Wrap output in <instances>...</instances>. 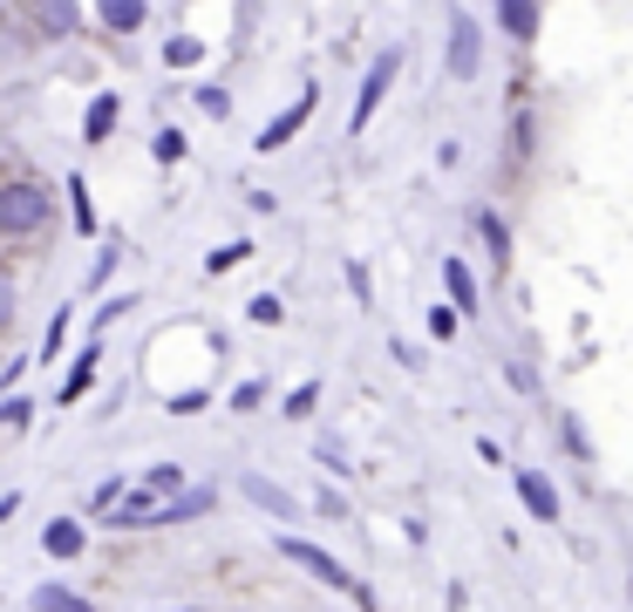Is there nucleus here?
Masks as SVG:
<instances>
[{"label": "nucleus", "instance_id": "37", "mask_svg": "<svg viewBox=\"0 0 633 612\" xmlns=\"http://www.w3.org/2000/svg\"><path fill=\"white\" fill-rule=\"evenodd\" d=\"M14 511H21V497H14V490H8V497H0V524H8Z\"/></svg>", "mask_w": 633, "mask_h": 612}, {"label": "nucleus", "instance_id": "8", "mask_svg": "<svg viewBox=\"0 0 633 612\" xmlns=\"http://www.w3.org/2000/svg\"><path fill=\"white\" fill-rule=\"evenodd\" d=\"M443 293H450V313H457V320H478L484 293H478V279H470L463 259H443Z\"/></svg>", "mask_w": 633, "mask_h": 612}, {"label": "nucleus", "instance_id": "6", "mask_svg": "<svg viewBox=\"0 0 633 612\" xmlns=\"http://www.w3.org/2000/svg\"><path fill=\"white\" fill-rule=\"evenodd\" d=\"M313 103H321V89H313V82H307V89H300V103H293L287 116H272L266 130H259V157H272V150H280V143H293V137L307 130V116H313Z\"/></svg>", "mask_w": 633, "mask_h": 612}, {"label": "nucleus", "instance_id": "1", "mask_svg": "<svg viewBox=\"0 0 633 612\" xmlns=\"http://www.w3.org/2000/svg\"><path fill=\"white\" fill-rule=\"evenodd\" d=\"M49 225H55V191L42 178H28V171L0 178V238L28 245V238H49Z\"/></svg>", "mask_w": 633, "mask_h": 612}, {"label": "nucleus", "instance_id": "32", "mask_svg": "<svg viewBox=\"0 0 633 612\" xmlns=\"http://www.w3.org/2000/svg\"><path fill=\"white\" fill-rule=\"evenodd\" d=\"M259 401H266V382H239V388H232V408H239V416L259 408Z\"/></svg>", "mask_w": 633, "mask_h": 612}, {"label": "nucleus", "instance_id": "25", "mask_svg": "<svg viewBox=\"0 0 633 612\" xmlns=\"http://www.w3.org/2000/svg\"><path fill=\"white\" fill-rule=\"evenodd\" d=\"M124 497H130V476H109V483H96V497H89V504H96V511L109 517V511L124 504Z\"/></svg>", "mask_w": 633, "mask_h": 612}, {"label": "nucleus", "instance_id": "33", "mask_svg": "<svg viewBox=\"0 0 633 612\" xmlns=\"http://www.w3.org/2000/svg\"><path fill=\"white\" fill-rule=\"evenodd\" d=\"M504 382H511V388H518V395H538V375H532V367H525V361H511V367H504Z\"/></svg>", "mask_w": 633, "mask_h": 612}, {"label": "nucleus", "instance_id": "31", "mask_svg": "<svg viewBox=\"0 0 633 612\" xmlns=\"http://www.w3.org/2000/svg\"><path fill=\"white\" fill-rule=\"evenodd\" d=\"M559 429H566V457H579V463H586V457H592V442H586V429H579V416H566Z\"/></svg>", "mask_w": 633, "mask_h": 612}, {"label": "nucleus", "instance_id": "12", "mask_svg": "<svg viewBox=\"0 0 633 612\" xmlns=\"http://www.w3.org/2000/svg\"><path fill=\"white\" fill-rule=\"evenodd\" d=\"M116 122H124V103H116L109 89H103V96H89V109H83V137H89V143H103Z\"/></svg>", "mask_w": 633, "mask_h": 612}, {"label": "nucleus", "instance_id": "34", "mask_svg": "<svg viewBox=\"0 0 633 612\" xmlns=\"http://www.w3.org/2000/svg\"><path fill=\"white\" fill-rule=\"evenodd\" d=\"M205 408V388H184V395H171V416H197Z\"/></svg>", "mask_w": 633, "mask_h": 612}, {"label": "nucleus", "instance_id": "16", "mask_svg": "<svg viewBox=\"0 0 633 612\" xmlns=\"http://www.w3.org/2000/svg\"><path fill=\"white\" fill-rule=\"evenodd\" d=\"M34 612H96L83 592H68V586H42L34 592Z\"/></svg>", "mask_w": 633, "mask_h": 612}, {"label": "nucleus", "instance_id": "14", "mask_svg": "<svg viewBox=\"0 0 633 612\" xmlns=\"http://www.w3.org/2000/svg\"><path fill=\"white\" fill-rule=\"evenodd\" d=\"M68 225L83 232V238H96L103 225H96V204H89V184H83V171H68Z\"/></svg>", "mask_w": 633, "mask_h": 612}, {"label": "nucleus", "instance_id": "4", "mask_svg": "<svg viewBox=\"0 0 633 612\" xmlns=\"http://www.w3.org/2000/svg\"><path fill=\"white\" fill-rule=\"evenodd\" d=\"M443 68H450V82H470L484 68V41H478V21H470L463 8L450 14V55H443Z\"/></svg>", "mask_w": 633, "mask_h": 612}, {"label": "nucleus", "instance_id": "18", "mask_svg": "<svg viewBox=\"0 0 633 612\" xmlns=\"http://www.w3.org/2000/svg\"><path fill=\"white\" fill-rule=\"evenodd\" d=\"M28 21L42 28V34H68L75 21H83V8H28Z\"/></svg>", "mask_w": 633, "mask_h": 612}, {"label": "nucleus", "instance_id": "21", "mask_svg": "<svg viewBox=\"0 0 633 612\" xmlns=\"http://www.w3.org/2000/svg\"><path fill=\"white\" fill-rule=\"evenodd\" d=\"M532 143H538L532 109H518V116H511V163H525V157H532Z\"/></svg>", "mask_w": 633, "mask_h": 612}, {"label": "nucleus", "instance_id": "29", "mask_svg": "<svg viewBox=\"0 0 633 612\" xmlns=\"http://www.w3.org/2000/svg\"><path fill=\"white\" fill-rule=\"evenodd\" d=\"M457 326H463V320L450 313V300H443V307H429V334H437V341H457Z\"/></svg>", "mask_w": 633, "mask_h": 612}, {"label": "nucleus", "instance_id": "22", "mask_svg": "<svg viewBox=\"0 0 633 612\" xmlns=\"http://www.w3.org/2000/svg\"><path fill=\"white\" fill-rule=\"evenodd\" d=\"M313 408H321V382H300V388L287 395V422H307Z\"/></svg>", "mask_w": 633, "mask_h": 612}, {"label": "nucleus", "instance_id": "7", "mask_svg": "<svg viewBox=\"0 0 633 612\" xmlns=\"http://www.w3.org/2000/svg\"><path fill=\"white\" fill-rule=\"evenodd\" d=\"M96 375H103V341H89L83 354H75V361H68V375H62V388H55V401H62V408H75V401H83V395L96 388Z\"/></svg>", "mask_w": 633, "mask_h": 612}, {"label": "nucleus", "instance_id": "27", "mask_svg": "<svg viewBox=\"0 0 633 612\" xmlns=\"http://www.w3.org/2000/svg\"><path fill=\"white\" fill-rule=\"evenodd\" d=\"M62 347H68V307L49 320V334H42V361H62Z\"/></svg>", "mask_w": 633, "mask_h": 612}, {"label": "nucleus", "instance_id": "9", "mask_svg": "<svg viewBox=\"0 0 633 612\" xmlns=\"http://www.w3.org/2000/svg\"><path fill=\"white\" fill-rule=\"evenodd\" d=\"M239 490H246L259 511H272V517H300V497H293V490H280L272 476H239Z\"/></svg>", "mask_w": 633, "mask_h": 612}, {"label": "nucleus", "instance_id": "2", "mask_svg": "<svg viewBox=\"0 0 633 612\" xmlns=\"http://www.w3.org/2000/svg\"><path fill=\"white\" fill-rule=\"evenodd\" d=\"M272 545H280V558H287V565H300L307 579H321L328 592H347V599L362 605V612H375V592H368L362 579H354V571H347V565L334 558V551H321L313 538H272Z\"/></svg>", "mask_w": 633, "mask_h": 612}, {"label": "nucleus", "instance_id": "24", "mask_svg": "<svg viewBox=\"0 0 633 612\" xmlns=\"http://www.w3.org/2000/svg\"><path fill=\"white\" fill-rule=\"evenodd\" d=\"M246 320H253V326H280V320H287V307H280V293H259V300L246 307Z\"/></svg>", "mask_w": 633, "mask_h": 612}, {"label": "nucleus", "instance_id": "5", "mask_svg": "<svg viewBox=\"0 0 633 612\" xmlns=\"http://www.w3.org/2000/svg\"><path fill=\"white\" fill-rule=\"evenodd\" d=\"M511 490H518V504H525L538 524H559V517H566V504H559V490H551L545 470H518V476H511Z\"/></svg>", "mask_w": 633, "mask_h": 612}, {"label": "nucleus", "instance_id": "17", "mask_svg": "<svg viewBox=\"0 0 633 612\" xmlns=\"http://www.w3.org/2000/svg\"><path fill=\"white\" fill-rule=\"evenodd\" d=\"M197 62H205V41L197 34H171L164 41V68H197Z\"/></svg>", "mask_w": 633, "mask_h": 612}, {"label": "nucleus", "instance_id": "26", "mask_svg": "<svg viewBox=\"0 0 633 612\" xmlns=\"http://www.w3.org/2000/svg\"><path fill=\"white\" fill-rule=\"evenodd\" d=\"M34 422V401L28 395H8V401H0V429H28Z\"/></svg>", "mask_w": 633, "mask_h": 612}, {"label": "nucleus", "instance_id": "11", "mask_svg": "<svg viewBox=\"0 0 633 612\" xmlns=\"http://www.w3.org/2000/svg\"><path fill=\"white\" fill-rule=\"evenodd\" d=\"M478 238H484V253H491V272H511V225L497 212H478Z\"/></svg>", "mask_w": 633, "mask_h": 612}, {"label": "nucleus", "instance_id": "28", "mask_svg": "<svg viewBox=\"0 0 633 612\" xmlns=\"http://www.w3.org/2000/svg\"><path fill=\"white\" fill-rule=\"evenodd\" d=\"M347 293L362 300V307L375 300V279H368V266H362V259H347Z\"/></svg>", "mask_w": 633, "mask_h": 612}, {"label": "nucleus", "instance_id": "13", "mask_svg": "<svg viewBox=\"0 0 633 612\" xmlns=\"http://www.w3.org/2000/svg\"><path fill=\"white\" fill-rule=\"evenodd\" d=\"M96 21H103L109 34H137V28L150 21V8H143V0H103V8H96Z\"/></svg>", "mask_w": 633, "mask_h": 612}, {"label": "nucleus", "instance_id": "36", "mask_svg": "<svg viewBox=\"0 0 633 612\" xmlns=\"http://www.w3.org/2000/svg\"><path fill=\"white\" fill-rule=\"evenodd\" d=\"M0 326H14V279L0 272Z\"/></svg>", "mask_w": 633, "mask_h": 612}, {"label": "nucleus", "instance_id": "10", "mask_svg": "<svg viewBox=\"0 0 633 612\" xmlns=\"http://www.w3.org/2000/svg\"><path fill=\"white\" fill-rule=\"evenodd\" d=\"M83 545H89V530L75 524V517H49L42 524V551L49 558H83Z\"/></svg>", "mask_w": 633, "mask_h": 612}, {"label": "nucleus", "instance_id": "35", "mask_svg": "<svg viewBox=\"0 0 633 612\" xmlns=\"http://www.w3.org/2000/svg\"><path fill=\"white\" fill-rule=\"evenodd\" d=\"M130 307H137V293H116V300H103V313H96V326H109L116 313H130Z\"/></svg>", "mask_w": 633, "mask_h": 612}, {"label": "nucleus", "instance_id": "20", "mask_svg": "<svg viewBox=\"0 0 633 612\" xmlns=\"http://www.w3.org/2000/svg\"><path fill=\"white\" fill-rule=\"evenodd\" d=\"M150 157L157 163H184V130H178V122H164V130L150 137Z\"/></svg>", "mask_w": 633, "mask_h": 612}, {"label": "nucleus", "instance_id": "19", "mask_svg": "<svg viewBox=\"0 0 633 612\" xmlns=\"http://www.w3.org/2000/svg\"><path fill=\"white\" fill-rule=\"evenodd\" d=\"M239 259H253V238H232V245H212L205 253V272H232Z\"/></svg>", "mask_w": 633, "mask_h": 612}, {"label": "nucleus", "instance_id": "3", "mask_svg": "<svg viewBox=\"0 0 633 612\" xmlns=\"http://www.w3.org/2000/svg\"><path fill=\"white\" fill-rule=\"evenodd\" d=\"M395 75H403V49H382V55L368 62V75H362V96H354V109H347V130H354V137L375 122V109H382V96H388Z\"/></svg>", "mask_w": 633, "mask_h": 612}, {"label": "nucleus", "instance_id": "23", "mask_svg": "<svg viewBox=\"0 0 633 612\" xmlns=\"http://www.w3.org/2000/svg\"><path fill=\"white\" fill-rule=\"evenodd\" d=\"M197 109H205L212 122H225L232 116V89H225V82H205V89H197Z\"/></svg>", "mask_w": 633, "mask_h": 612}, {"label": "nucleus", "instance_id": "15", "mask_svg": "<svg viewBox=\"0 0 633 612\" xmlns=\"http://www.w3.org/2000/svg\"><path fill=\"white\" fill-rule=\"evenodd\" d=\"M538 21H545V14H538V8H518V0H504V8H497V28H504L511 41H518V49L538 34Z\"/></svg>", "mask_w": 633, "mask_h": 612}, {"label": "nucleus", "instance_id": "30", "mask_svg": "<svg viewBox=\"0 0 633 612\" xmlns=\"http://www.w3.org/2000/svg\"><path fill=\"white\" fill-rule=\"evenodd\" d=\"M116 259H124V238H103V259H96V266H89V286H103V279H109V266H116Z\"/></svg>", "mask_w": 633, "mask_h": 612}]
</instances>
